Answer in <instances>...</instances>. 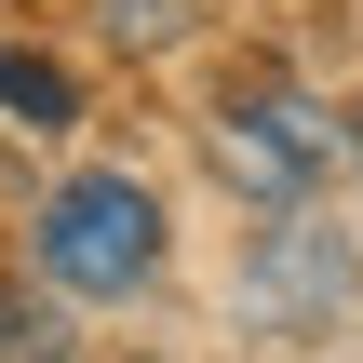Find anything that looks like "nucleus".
<instances>
[{
	"instance_id": "nucleus-4",
	"label": "nucleus",
	"mask_w": 363,
	"mask_h": 363,
	"mask_svg": "<svg viewBox=\"0 0 363 363\" xmlns=\"http://www.w3.org/2000/svg\"><path fill=\"white\" fill-rule=\"evenodd\" d=\"M0 108H13L27 135H67V108H81V94H67V67H54V54H27V40H0Z\"/></svg>"
},
{
	"instance_id": "nucleus-6",
	"label": "nucleus",
	"mask_w": 363,
	"mask_h": 363,
	"mask_svg": "<svg viewBox=\"0 0 363 363\" xmlns=\"http://www.w3.org/2000/svg\"><path fill=\"white\" fill-rule=\"evenodd\" d=\"M0 363H27V296H0Z\"/></svg>"
},
{
	"instance_id": "nucleus-5",
	"label": "nucleus",
	"mask_w": 363,
	"mask_h": 363,
	"mask_svg": "<svg viewBox=\"0 0 363 363\" xmlns=\"http://www.w3.org/2000/svg\"><path fill=\"white\" fill-rule=\"evenodd\" d=\"M94 13H108V40H175L189 27V0H94Z\"/></svg>"
},
{
	"instance_id": "nucleus-2",
	"label": "nucleus",
	"mask_w": 363,
	"mask_h": 363,
	"mask_svg": "<svg viewBox=\"0 0 363 363\" xmlns=\"http://www.w3.org/2000/svg\"><path fill=\"white\" fill-rule=\"evenodd\" d=\"M337 148H350V135H337L310 94H283V81L216 108V162H229V189H256L269 216H296V202H310V175H323Z\"/></svg>"
},
{
	"instance_id": "nucleus-3",
	"label": "nucleus",
	"mask_w": 363,
	"mask_h": 363,
	"mask_svg": "<svg viewBox=\"0 0 363 363\" xmlns=\"http://www.w3.org/2000/svg\"><path fill=\"white\" fill-rule=\"evenodd\" d=\"M242 296H256V323H296V337H323V323H350V310H363V256L337 242V229L283 216V229H256V269H242Z\"/></svg>"
},
{
	"instance_id": "nucleus-7",
	"label": "nucleus",
	"mask_w": 363,
	"mask_h": 363,
	"mask_svg": "<svg viewBox=\"0 0 363 363\" xmlns=\"http://www.w3.org/2000/svg\"><path fill=\"white\" fill-rule=\"evenodd\" d=\"M350 162H363V108H350Z\"/></svg>"
},
{
	"instance_id": "nucleus-1",
	"label": "nucleus",
	"mask_w": 363,
	"mask_h": 363,
	"mask_svg": "<svg viewBox=\"0 0 363 363\" xmlns=\"http://www.w3.org/2000/svg\"><path fill=\"white\" fill-rule=\"evenodd\" d=\"M40 269H54L67 296H135V283L162 269V202H148V175H121V162L67 175V189L40 202Z\"/></svg>"
}]
</instances>
